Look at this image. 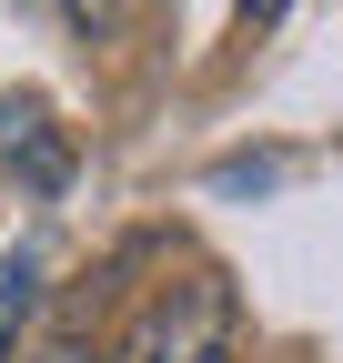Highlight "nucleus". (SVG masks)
Segmentation results:
<instances>
[{"instance_id":"obj_3","label":"nucleus","mask_w":343,"mask_h":363,"mask_svg":"<svg viewBox=\"0 0 343 363\" xmlns=\"http://www.w3.org/2000/svg\"><path fill=\"white\" fill-rule=\"evenodd\" d=\"M40 293H51V262H40L30 242L0 262V363H11L21 343H30V323H40Z\"/></svg>"},{"instance_id":"obj_2","label":"nucleus","mask_w":343,"mask_h":363,"mask_svg":"<svg viewBox=\"0 0 343 363\" xmlns=\"http://www.w3.org/2000/svg\"><path fill=\"white\" fill-rule=\"evenodd\" d=\"M0 162H21L30 192H61L71 152H61V131H51V111H40V101H0Z\"/></svg>"},{"instance_id":"obj_4","label":"nucleus","mask_w":343,"mask_h":363,"mask_svg":"<svg viewBox=\"0 0 343 363\" xmlns=\"http://www.w3.org/2000/svg\"><path fill=\"white\" fill-rule=\"evenodd\" d=\"M61 11H71V30H81V40H111L121 21L142 11V0H61Z\"/></svg>"},{"instance_id":"obj_1","label":"nucleus","mask_w":343,"mask_h":363,"mask_svg":"<svg viewBox=\"0 0 343 363\" xmlns=\"http://www.w3.org/2000/svg\"><path fill=\"white\" fill-rule=\"evenodd\" d=\"M212 353H232V283L223 272L162 283L111 343V363H212Z\"/></svg>"},{"instance_id":"obj_5","label":"nucleus","mask_w":343,"mask_h":363,"mask_svg":"<svg viewBox=\"0 0 343 363\" xmlns=\"http://www.w3.org/2000/svg\"><path fill=\"white\" fill-rule=\"evenodd\" d=\"M11 363H91V343H81V333H51V343H21Z\"/></svg>"},{"instance_id":"obj_6","label":"nucleus","mask_w":343,"mask_h":363,"mask_svg":"<svg viewBox=\"0 0 343 363\" xmlns=\"http://www.w3.org/2000/svg\"><path fill=\"white\" fill-rule=\"evenodd\" d=\"M212 363H232V353H212Z\"/></svg>"}]
</instances>
